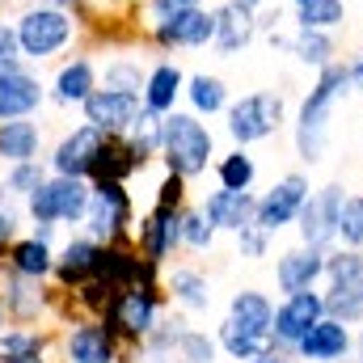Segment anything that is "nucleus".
Masks as SVG:
<instances>
[{"instance_id":"obj_1","label":"nucleus","mask_w":363,"mask_h":363,"mask_svg":"<svg viewBox=\"0 0 363 363\" xmlns=\"http://www.w3.org/2000/svg\"><path fill=\"white\" fill-rule=\"evenodd\" d=\"M351 97V72H347V60H334L325 64L308 93L300 97L296 114H291V148H296V161L300 165H317L330 148V127H334V110Z\"/></svg>"},{"instance_id":"obj_2","label":"nucleus","mask_w":363,"mask_h":363,"mask_svg":"<svg viewBox=\"0 0 363 363\" xmlns=\"http://www.w3.org/2000/svg\"><path fill=\"white\" fill-rule=\"evenodd\" d=\"M161 165L178 178H203L216 165V131L194 114V110H174L161 123Z\"/></svg>"},{"instance_id":"obj_3","label":"nucleus","mask_w":363,"mask_h":363,"mask_svg":"<svg viewBox=\"0 0 363 363\" xmlns=\"http://www.w3.org/2000/svg\"><path fill=\"white\" fill-rule=\"evenodd\" d=\"M17 38H21V60L26 64H47L81 38V17L51 4V0H38V4L21 9Z\"/></svg>"},{"instance_id":"obj_4","label":"nucleus","mask_w":363,"mask_h":363,"mask_svg":"<svg viewBox=\"0 0 363 363\" xmlns=\"http://www.w3.org/2000/svg\"><path fill=\"white\" fill-rule=\"evenodd\" d=\"M165 308H169V291H165V279H157V283L123 287V291L110 300V308H106L101 321L110 325V334H114L127 351H140Z\"/></svg>"},{"instance_id":"obj_5","label":"nucleus","mask_w":363,"mask_h":363,"mask_svg":"<svg viewBox=\"0 0 363 363\" xmlns=\"http://www.w3.org/2000/svg\"><path fill=\"white\" fill-rule=\"evenodd\" d=\"M287 127V93L283 89H254L228 101L224 131L237 148H254Z\"/></svg>"},{"instance_id":"obj_6","label":"nucleus","mask_w":363,"mask_h":363,"mask_svg":"<svg viewBox=\"0 0 363 363\" xmlns=\"http://www.w3.org/2000/svg\"><path fill=\"white\" fill-rule=\"evenodd\" d=\"M321 296H325V313L330 317H338L347 325H359L363 321V250L334 245L325 254Z\"/></svg>"},{"instance_id":"obj_7","label":"nucleus","mask_w":363,"mask_h":363,"mask_svg":"<svg viewBox=\"0 0 363 363\" xmlns=\"http://www.w3.org/2000/svg\"><path fill=\"white\" fill-rule=\"evenodd\" d=\"M85 233L101 245L114 241H131L135 237V199L127 190V182H93L89 211H85Z\"/></svg>"},{"instance_id":"obj_8","label":"nucleus","mask_w":363,"mask_h":363,"mask_svg":"<svg viewBox=\"0 0 363 363\" xmlns=\"http://www.w3.org/2000/svg\"><path fill=\"white\" fill-rule=\"evenodd\" d=\"M89 178H68V174H51L30 199H26V220L30 224H81L89 211Z\"/></svg>"},{"instance_id":"obj_9","label":"nucleus","mask_w":363,"mask_h":363,"mask_svg":"<svg viewBox=\"0 0 363 363\" xmlns=\"http://www.w3.org/2000/svg\"><path fill=\"white\" fill-rule=\"evenodd\" d=\"M144 38L161 55H169V51H207L216 43V13L207 4L178 9V13H169L161 21H148L144 26Z\"/></svg>"},{"instance_id":"obj_10","label":"nucleus","mask_w":363,"mask_h":363,"mask_svg":"<svg viewBox=\"0 0 363 363\" xmlns=\"http://www.w3.org/2000/svg\"><path fill=\"white\" fill-rule=\"evenodd\" d=\"M308 194H313L308 174H304V169H287L283 178L271 182V190H262V194H258L254 224H258V228H267L271 237H279L283 228H296V220H300V211H304Z\"/></svg>"},{"instance_id":"obj_11","label":"nucleus","mask_w":363,"mask_h":363,"mask_svg":"<svg viewBox=\"0 0 363 363\" xmlns=\"http://www.w3.org/2000/svg\"><path fill=\"white\" fill-rule=\"evenodd\" d=\"M342 199H347V186L342 182H325V186H313L300 220H296V237L304 245H317V250H334L338 245V211H342Z\"/></svg>"},{"instance_id":"obj_12","label":"nucleus","mask_w":363,"mask_h":363,"mask_svg":"<svg viewBox=\"0 0 363 363\" xmlns=\"http://www.w3.org/2000/svg\"><path fill=\"white\" fill-rule=\"evenodd\" d=\"M106 131H97L93 123H81V127H72V131H64L60 135V144L51 148V157H47V165H51V174H68V178H89L97 174V161H101V152H106Z\"/></svg>"},{"instance_id":"obj_13","label":"nucleus","mask_w":363,"mask_h":363,"mask_svg":"<svg viewBox=\"0 0 363 363\" xmlns=\"http://www.w3.org/2000/svg\"><path fill=\"white\" fill-rule=\"evenodd\" d=\"M325 317V296H321V287H313V291H291V296H283L279 304H274V330H271V342L279 351H291L296 355V347H300V338L317 325Z\"/></svg>"},{"instance_id":"obj_14","label":"nucleus","mask_w":363,"mask_h":363,"mask_svg":"<svg viewBox=\"0 0 363 363\" xmlns=\"http://www.w3.org/2000/svg\"><path fill=\"white\" fill-rule=\"evenodd\" d=\"M144 258H152L157 267H165L174 254L182 250V207H161L152 203L140 220H135V237Z\"/></svg>"},{"instance_id":"obj_15","label":"nucleus","mask_w":363,"mask_h":363,"mask_svg":"<svg viewBox=\"0 0 363 363\" xmlns=\"http://www.w3.org/2000/svg\"><path fill=\"white\" fill-rule=\"evenodd\" d=\"M47 101L43 81L26 68V60H0V123L38 114Z\"/></svg>"},{"instance_id":"obj_16","label":"nucleus","mask_w":363,"mask_h":363,"mask_svg":"<svg viewBox=\"0 0 363 363\" xmlns=\"http://www.w3.org/2000/svg\"><path fill=\"white\" fill-rule=\"evenodd\" d=\"M325 254L330 250H317V245H287L279 258H274V287L279 296H291V291H313L325 283Z\"/></svg>"},{"instance_id":"obj_17","label":"nucleus","mask_w":363,"mask_h":363,"mask_svg":"<svg viewBox=\"0 0 363 363\" xmlns=\"http://www.w3.org/2000/svg\"><path fill=\"white\" fill-rule=\"evenodd\" d=\"M355 355V325L338 321V317H321L296 347V359L300 363H351Z\"/></svg>"},{"instance_id":"obj_18","label":"nucleus","mask_w":363,"mask_h":363,"mask_svg":"<svg viewBox=\"0 0 363 363\" xmlns=\"http://www.w3.org/2000/svg\"><path fill=\"white\" fill-rule=\"evenodd\" d=\"M127 347L110 334L106 321H72L64 334V359L68 363H118Z\"/></svg>"},{"instance_id":"obj_19","label":"nucleus","mask_w":363,"mask_h":363,"mask_svg":"<svg viewBox=\"0 0 363 363\" xmlns=\"http://www.w3.org/2000/svg\"><path fill=\"white\" fill-rule=\"evenodd\" d=\"M267 43L279 47V51H287L296 64H304V68H313V72H321L325 64L342 60V55H338V38H334L330 30H304V26H291V30H274V34H267Z\"/></svg>"},{"instance_id":"obj_20","label":"nucleus","mask_w":363,"mask_h":363,"mask_svg":"<svg viewBox=\"0 0 363 363\" xmlns=\"http://www.w3.org/2000/svg\"><path fill=\"white\" fill-rule=\"evenodd\" d=\"M144 110V101H140V93H123V89H106V85H97L89 93V101L81 106V114H85V123H93L97 131H106V135H123L131 123H135V114Z\"/></svg>"},{"instance_id":"obj_21","label":"nucleus","mask_w":363,"mask_h":363,"mask_svg":"<svg viewBox=\"0 0 363 363\" xmlns=\"http://www.w3.org/2000/svg\"><path fill=\"white\" fill-rule=\"evenodd\" d=\"M211 13H216V43H211V51H216L220 60H237L241 51L254 47V38H262V34H258V13H250V9H241V4L220 0Z\"/></svg>"},{"instance_id":"obj_22","label":"nucleus","mask_w":363,"mask_h":363,"mask_svg":"<svg viewBox=\"0 0 363 363\" xmlns=\"http://www.w3.org/2000/svg\"><path fill=\"white\" fill-rule=\"evenodd\" d=\"M101 241H93L89 233H81V237H68L60 250H55V283L64 287V291H72V287H81L85 279L101 271Z\"/></svg>"},{"instance_id":"obj_23","label":"nucleus","mask_w":363,"mask_h":363,"mask_svg":"<svg viewBox=\"0 0 363 363\" xmlns=\"http://www.w3.org/2000/svg\"><path fill=\"white\" fill-rule=\"evenodd\" d=\"M203 216L216 224V233H241L254 224V211H258V194L254 190H228V186H216L203 203Z\"/></svg>"},{"instance_id":"obj_24","label":"nucleus","mask_w":363,"mask_h":363,"mask_svg":"<svg viewBox=\"0 0 363 363\" xmlns=\"http://www.w3.org/2000/svg\"><path fill=\"white\" fill-rule=\"evenodd\" d=\"M101 85V68L93 64L89 55H72V60H64L60 68H55V81H51V101L55 106H64V110H81L85 101H89V93Z\"/></svg>"},{"instance_id":"obj_25","label":"nucleus","mask_w":363,"mask_h":363,"mask_svg":"<svg viewBox=\"0 0 363 363\" xmlns=\"http://www.w3.org/2000/svg\"><path fill=\"white\" fill-rule=\"evenodd\" d=\"M186 97V72H182L178 60H157V64H148V81H144V93H140V101H144V110H152V114H174L178 110V101Z\"/></svg>"},{"instance_id":"obj_26","label":"nucleus","mask_w":363,"mask_h":363,"mask_svg":"<svg viewBox=\"0 0 363 363\" xmlns=\"http://www.w3.org/2000/svg\"><path fill=\"white\" fill-rule=\"evenodd\" d=\"M165 291H169V304L186 313V317H194V313H207L211 308V279L199 271V267H169L165 271Z\"/></svg>"},{"instance_id":"obj_27","label":"nucleus","mask_w":363,"mask_h":363,"mask_svg":"<svg viewBox=\"0 0 363 363\" xmlns=\"http://www.w3.org/2000/svg\"><path fill=\"white\" fill-rule=\"evenodd\" d=\"M233 325H241V330H250L254 338H267L271 342V330H274V300L267 291H258V287H241V291H233V300H228V313H224ZM274 347V342H271Z\"/></svg>"},{"instance_id":"obj_28","label":"nucleus","mask_w":363,"mask_h":363,"mask_svg":"<svg viewBox=\"0 0 363 363\" xmlns=\"http://www.w3.org/2000/svg\"><path fill=\"white\" fill-rule=\"evenodd\" d=\"M38 152H43V127L34 123V114L0 123V165L38 161Z\"/></svg>"},{"instance_id":"obj_29","label":"nucleus","mask_w":363,"mask_h":363,"mask_svg":"<svg viewBox=\"0 0 363 363\" xmlns=\"http://www.w3.org/2000/svg\"><path fill=\"white\" fill-rule=\"evenodd\" d=\"M233 101L228 81L216 77V72H190L186 77V110H194L199 118H211V114H224Z\"/></svg>"},{"instance_id":"obj_30","label":"nucleus","mask_w":363,"mask_h":363,"mask_svg":"<svg viewBox=\"0 0 363 363\" xmlns=\"http://www.w3.org/2000/svg\"><path fill=\"white\" fill-rule=\"evenodd\" d=\"M4 258H9V267L17 274H30V279H51L55 274V250H51V241H38L34 233L17 237Z\"/></svg>"},{"instance_id":"obj_31","label":"nucleus","mask_w":363,"mask_h":363,"mask_svg":"<svg viewBox=\"0 0 363 363\" xmlns=\"http://www.w3.org/2000/svg\"><path fill=\"white\" fill-rule=\"evenodd\" d=\"M211 174H216V186H228V190H254V182H258V161H254L250 148H237V144H233L224 157H216Z\"/></svg>"},{"instance_id":"obj_32","label":"nucleus","mask_w":363,"mask_h":363,"mask_svg":"<svg viewBox=\"0 0 363 363\" xmlns=\"http://www.w3.org/2000/svg\"><path fill=\"white\" fill-rule=\"evenodd\" d=\"M51 351V334L47 330H0V363H30L43 359Z\"/></svg>"},{"instance_id":"obj_33","label":"nucleus","mask_w":363,"mask_h":363,"mask_svg":"<svg viewBox=\"0 0 363 363\" xmlns=\"http://www.w3.org/2000/svg\"><path fill=\"white\" fill-rule=\"evenodd\" d=\"M291 21L304 26V30L338 34L347 26V0H304V4H291Z\"/></svg>"},{"instance_id":"obj_34","label":"nucleus","mask_w":363,"mask_h":363,"mask_svg":"<svg viewBox=\"0 0 363 363\" xmlns=\"http://www.w3.org/2000/svg\"><path fill=\"white\" fill-rule=\"evenodd\" d=\"M148 81V64L135 60V55H114L101 64V85L106 89H123V93H144Z\"/></svg>"},{"instance_id":"obj_35","label":"nucleus","mask_w":363,"mask_h":363,"mask_svg":"<svg viewBox=\"0 0 363 363\" xmlns=\"http://www.w3.org/2000/svg\"><path fill=\"white\" fill-rule=\"evenodd\" d=\"M190 330V321H186V313H161V321L152 325V334L144 338V347L140 351H148V355H157V359H174V351H178L182 334Z\"/></svg>"},{"instance_id":"obj_36","label":"nucleus","mask_w":363,"mask_h":363,"mask_svg":"<svg viewBox=\"0 0 363 363\" xmlns=\"http://www.w3.org/2000/svg\"><path fill=\"white\" fill-rule=\"evenodd\" d=\"M216 342H220V351H224L228 359H237V363H245V359H254V355H262V351H271V342H267V338H254L250 330L233 325L228 317L216 325Z\"/></svg>"},{"instance_id":"obj_37","label":"nucleus","mask_w":363,"mask_h":363,"mask_svg":"<svg viewBox=\"0 0 363 363\" xmlns=\"http://www.w3.org/2000/svg\"><path fill=\"white\" fill-rule=\"evenodd\" d=\"M51 178V165L47 161H17V165H4V182H0V194H13V199H30L43 182Z\"/></svg>"},{"instance_id":"obj_38","label":"nucleus","mask_w":363,"mask_h":363,"mask_svg":"<svg viewBox=\"0 0 363 363\" xmlns=\"http://www.w3.org/2000/svg\"><path fill=\"white\" fill-rule=\"evenodd\" d=\"M161 123H165L161 114L140 110V114H135V123L123 131V135H127V144H131L144 161H157V157H161Z\"/></svg>"},{"instance_id":"obj_39","label":"nucleus","mask_w":363,"mask_h":363,"mask_svg":"<svg viewBox=\"0 0 363 363\" xmlns=\"http://www.w3.org/2000/svg\"><path fill=\"white\" fill-rule=\"evenodd\" d=\"M216 224L203 216V207H182V250L190 254H211L216 245Z\"/></svg>"},{"instance_id":"obj_40","label":"nucleus","mask_w":363,"mask_h":363,"mask_svg":"<svg viewBox=\"0 0 363 363\" xmlns=\"http://www.w3.org/2000/svg\"><path fill=\"white\" fill-rule=\"evenodd\" d=\"M220 355H224V351H220L216 334H207V330H194V325L182 334L178 351H174V359H182V363H216Z\"/></svg>"},{"instance_id":"obj_41","label":"nucleus","mask_w":363,"mask_h":363,"mask_svg":"<svg viewBox=\"0 0 363 363\" xmlns=\"http://www.w3.org/2000/svg\"><path fill=\"white\" fill-rule=\"evenodd\" d=\"M338 245L347 250H363V194H351L342 199V211H338Z\"/></svg>"},{"instance_id":"obj_42","label":"nucleus","mask_w":363,"mask_h":363,"mask_svg":"<svg viewBox=\"0 0 363 363\" xmlns=\"http://www.w3.org/2000/svg\"><path fill=\"white\" fill-rule=\"evenodd\" d=\"M271 233L267 228H258V224H250V228H241L237 233V254L241 258H250V262H262L267 254H271Z\"/></svg>"},{"instance_id":"obj_43","label":"nucleus","mask_w":363,"mask_h":363,"mask_svg":"<svg viewBox=\"0 0 363 363\" xmlns=\"http://www.w3.org/2000/svg\"><path fill=\"white\" fill-rule=\"evenodd\" d=\"M152 203H161V207H186V178H178V174L165 169V178L157 182Z\"/></svg>"},{"instance_id":"obj_44","label":"nucleus","mask_w":363,"mask_h":363,"mask_svg":"<svg viewBox=\"0 0 363 363\" xmlns=\"http://www.w3.org/2000/svg\"><path fill=\"white\" fill-rule=\"evenodd\" d=\"M17 237H21V211L0 199V254H9V245H13Z\"/></svg>"},{"instance_id":"obj_45","label":"nucleus","mask_w":363,"mask_h":363,"mask_svg":"<svg viewBox=\"0 0 363 363\" xmlns=\"http://www.w3.org/2000/svg\"><path fill=\"white\" fill-rule=\"evenodd\" d=\"M190 4H207V0H148L144 4V17L148 21H161V17H169V13H178V9H190ZM144 21V26H148Z\"/></svg>"},{"instance_id":"obj_46","label":"nucleus","mask_w":363,"mask_h":363,"mask_svg":"<svg viewBox=\"0 0 363 363\" xmlns=\"http://www.w3.org/2000/svg\"><path fill=\"white\" fill-rule=\"evenodd\" d=\"M0 60H21V38H17V21H0Z\"/></svg>"},{"instance_id":"obj_47","label":"nucleus","mask_w":363,"mask_h":363,"mask_svg":"<svg viewBox=\"0 0 363 363\" xmlns=\"http://www.w3.org/2000/svg\"><path fill=\"white\" fill-rule=\"evenodd\" d=\"M245 363H296V355L291 351H279V347H271V351H262V355H254V359Z\"/></svg>"},{"instance_id":"obj_48","label":"nucleus","mask_w":363,"mask_h":363,"mask_svg":"<svg viewBox=\"0 0 363 363\" xmlns=\"http://www.w3.org/2000/svg\"><path fill=\"white\" fill-rule=\"evenodd\" d=\"M347 72H351V93H363V55L347 60Z\"/></svg>"},{"instance_id":"obj_49","label":"nucleus","mask_w":363,"mask_h":363,"mask_svg":"<svg viewBox=\"0 0 363 363\" xmlns=\"http://www.w3.org/2000/svg\"><path fill=\"white\" fill-rule=\"evenodd\" d=\"M118 363H169V359H157V355H148V351H127Z\"/></svg>"},{"instance_id":"obj_50","label":"nucleus","mask_w":363,"mask_h":363,"mask_svg":"<svg viewBox=\"0 0 363 363\" xmlns=\"http://www.w3.org/2000/svg\"><path fill=\"white\" fill-rule=\"evenodd\" d=\"M55 228H60V224H30V233H34L38 241H55Z\"/></svg>"},{"instance_id":"obj_51","label":"nucleus","mask_w":363,"mask_h":363,"mask_svg":"<svg viewBox=\"0 0 363 363\" xmlns=\"http://www.w3.org/2000/svg\"><path fill=\"white\" fill-rule=\"evenodd\" d=\"M351 363H363V321L355 325V355H351Z\"/></svg>"},{"instance_id":"obj_52","label":"nucleus","mask_w":363,"mask_h":363,"mask_svg":"<svg viewBox=\"0 0 363 363\" xmlns=\"http://www.w3.org/2000/svg\"><path fill=\"white\" fill-rule=\"evenodd\" d=\"M233 4H241V9H250V13H262V9H267V0H233Z\"/></svg>"},{"instance_id":"obj_53","label":"nucleus","mask_w":363,"mask_h":363,"mask_svg":"<svg viewBox=\"0 0 363 363\" xmlns=\"http://www.w3.org/2000/svg\"><path fill=\"white\" fill-rule=\"evenodd\" d=\"M4 317H9V313H4V300H0V330H4Z\"/></svg>"},{"instance_id":"obj_54","label":"nucleus","mask_w":363,"mask_h":363,"mask_svg":"<svg viewBox=\"0 0 363 363\" xmlns=\"http://www.w3.org/2000/svg\"><path fill=\"white\" fill-rule=\"evenodd\" d=\"M30 363H47V355H43V359H30Z\"/></svg>"},{"instance_id":"obj_55","label":"nucleus","mask_w":363,"mask_h":363,"mask_svg":"<svg viewBox=\"0 0 363 363\" xmlns=\"http://www.w3.org/2000/svg\"><path fill=\"white\" fill-rule=\"evenodd\" d=\"M291 4H304V0H291Z\"/></svg>"},{"instance_id":"obj_56","label":"nucleus","mask_w":363,"mask_h":363,"mask_svg":"<svg viewBox=\"0 0 363 363\" xmlns=\"http://www.w3.org/2000/svg\"><path fill=\"white\" fill-rule=\"evenodd\" d=\"M169 363H182V359H169Z\"/></svg>"},{"instance_id":"obj_57","label":"nucleus","mask_w":363,"mask_h":363,"mask_svg":"<svg viewBox=\"0 0 363 363\" xmlns=\"http://www.w3.org/2000/svg\"><path fill=\"white\" fill-rule=\"evenodd\" d=\"M0 4H4V0H0Z\"/></svg>"},{"instance_id":"obj_58","label":"nucleus","mask_w":363,"mask_h":363,"mask_svg":"<svg viewBox=\"0 0 363 363\" xmlns=\"http://www.w3.org/2000/svg\"><path fill=\"white\" fill-rule=\"evenodd\" d=\"M359 55H363V51H359Z\"/></svg>"}]
</instances>
